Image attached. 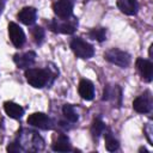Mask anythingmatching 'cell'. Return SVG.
I'll use <instances>...</instances> for the list:
<instances>
[{"mask_svg":"<svg viewBox=\"0 0 153 153\" xmlns=\"http://www.w3.org/2000/svg\"><path fill=\"white\" fill-rule=\"evenodd\" d=\"M25 76L27 82L36 88H42L47 84H49V79L51 76L48 69H39V68H27L25 71Z\"/></svg>","mask_w":153,"mask_h":153,"instance_id":"6da1fadb","label":"cell"},{"mask_svg":"<svg viewBox=\"0 0 153 153\" xmlns=\"http://www.w3.org/2000/svg\"><path fill=\"white\" fill-rule=\"evenodd\" d=\"M4 109H5L6 115L11 118H20L24 115V109L19 104L13 103V102H5Z\"/></svg>","mask_w":153,"mask_h":153,"instance_id":"9a60e30c","label":"cell"},{"mask_svg":"<svg viewBox=\"0 0 153 153\" xmlns=\"http://www.w3.org/2000/svg\"><path fill=\"white\" fill-rule=\"evenodd\" d=\"M18 18L19 20L25 24V25H32L35 22H36V18H37V11L35 7H31V6H26L24 8H22L18 13Z\"/></svg>","mask_w":153,"mask_h":153,"instance_id":"7c38bea8","label":"cell"},{"mask_svg":"<svg viewBox=\"0 0 153 153\" xmlns=\"http://www.w3.org/2000/svg\"><path fill=\"white\" fill-rule=\"evenodd\" d=\"M133 108L136 112L139 114H147L151 111L152 109V102H151V98L148 96H145V94H141L137 98L134 99L133 102Z\"/></svg>","mask_w":153,"mask_h":153,"instance_id":"8fae6325","label":"cell"},{"mask_svg":"<svg viewBox=\"0 0 153 153\" xmlns=\"http://www.w3.org/2000/svg\"><path fill=\"white\" fill-rule=\"evenodd\" d=\"M35 60H36L35 51H26L23 54H16L13 56L14 63L17 65L18 68H22V69H25V68H29L30 66H32Z\"/></svg>","mask_w":153,"mask_h":153,"instance_id":"30bf717a","label":"cell"},{"mask_svg":"<svg viewBox=\"0 0 153 153\" xmlns=\"http://www.w3.org/2000/svg\"><path fill=\"white\" fill-rule=\"evenodd\" d=\"M8 35H10L12 44L16 48H20L25 43V33H24L23 29L13 22H11L8 24Z\"/></svg>","mask_w":153,"mask_h":153,"instance_id":"ba28073f","label":"cell"},{"mask_svg":"<svg viewBox=\"0 0 153 153\" xmlns=\"http://www.w3.org/2000/svg\"><path fill=\"white\" fill-rule=\"evenodd\" d=\"M74 4H75V0H57L53 6L54 13L60 19L69 18L72 16Z\"/></svg>","mask_w":153,"mask_h":153,"instance_id":"8992f818","label":"cell"},{"mask_svg":"<svg viewBox=\"0 0 153 153\" xmlns=\"http://www.w3.org/2000/svg\"><path fill=\"white\" fill-rule=\"evenodd\" d=\"M62 112H63V115H65V117L69 121V122H76L78 121V118H79V116H78V114H76V111H75V109L71 105V104H65L63 105V108H62Z\"/></svg>","mask_w":153,"mask_h":153,"instance_id":"d6986e66","label":"cell"},{"mask_svg":"<svg viewBox=\"0 0 153 153\" xmlns=\"http://www.w3.org/2000/svg\"><path fill=\"white\" fill-rule=\"evenodd\" d=\"M79 94L82 99L85 100H92L94 97V86L93 84L87 80V79H82L79 82V87H78Z\"/></svg>","mask_w":153,"mask_h":153,"instance_id":"4fadbf2b","label":"cell"},{"mask_svg":"<svg viewBox=\"0 0 153 153\" xmlns=\"http://www.w3.org/2000/svg\"><path fill=\"white\" fill-rule=\"evenodd\" d=\"M31 33H32V37H33L35 42H36L37 44H41L42 41H43V38H44V30H43L41 26H35V27L32 29Z\"/></svg>","mask_w":153,"mask_h":153,"instance_id":"44dd1931","label":"cell"},{"mask_svg":"<svg viewBox=\"0 0 153 153\" xmlns=\"http://www.w3.org/2000/svg\"><path fill=\"white\" fill-rule=\"evenodd\" d=\"M90 38L96 39L98 42H103L106 39V30L104 27H94L88 32Z\"/></svg>","mask_w":153,"mask_h":153,"instance_id":"ffe728a7","label":"cell"},{"mask_svg":"<svg viewBox=\"0 0 153 153\" xmlns=\"http://www.w3.org/2000/svg\"><path fill=\"white\" fill-rule=\"evenodd\" d=\"M104 137H105V147L109 152H115L116 149H118L120 147V143L118 141L112 136V134L110 133V130H108L105 134H104Z\"/></svg>","mask_w":153,"mask_h":153,"instance_id":"ac0fdd59","label":"cell"},{"mask_svg":"<svg viewBox=\"0 0 153 153\" xmlns=\"http://www.w3.org/2000/svg\"><path fill=\"white\" fill-rule=\"evenodd\" d=\"M71 49L80 59H90L94 54L93 47L80 37H74L71 41Z\"/></svg>","mask_w":153,"mask_h":153,"instance_id":"5b68a950","label":"cell"},{"mask_svg":"<svg viewBox=\"0 0 153 153\" xmlns=\"http://www.w3.org/2000/svg\"><path fill=\"white\" fill-rule=\"evenodd\" d=\"M136 68L140 73V75L142 76V79L147 82H151L153 79V63L149 60L139 57L135 62Z\"/></svg>","mask_w":153,"mask_h":153,"instance_id":"9c48e42d","label":"cell"},{"mask_svg":"<svg viewBox=\"0 0 153 153\" xmlns=\"http://www.w3.org/2000/svg\"><path fill=\"white\" fill-rule=\"evenodd\" d=\"M117 7L127 16H134L137 12L139 5L136 0H117Z\"/></svg>","mask_w":153,"mask_h":153,"instance_id":"5bb4252c","label":"cell"},{"mask_svg":"<svg viewBox=\"0 0 153 153\" xmlns=\"http://www.w3.org/2000/svg\"><path fill=\"white\" fill-rule=\"evenodd\" d=\"M27 123L32 127L39 128V129H51L53 128V121L50 117H48L43 112H33L27 117Z\"/></svg>","mask_w":153,"mask_h":153,"instance_id":"52a82bcc","label":"cell"},{"mask_svg":"<svg viewBox=\"0 0 153 153\" xmlns=\"http://www.w3.org/2000/svg\"><path fill=\"white\" fill-rule=\"evenodd\" d=\"M19 143L23 147V151H32V152H37V151H42L44 147V141L43 139L36 134L35 131H26L25 134H22L19 137Z\"/></svg>","mask_w":153,"mask_h":153,"instance_id":"7a4b0ae2","label":"cell"},{"mask_svg":"<svg viewBox=\"0 0 153 153\" xmlns=\"http://www.w3.org/2000/svg\"><path fill=\"white\" fill-rule=\"evenodd\" d=\"M105 130V124L100 118H96L91 126V134L94 139H98L100 134H103Z\"/></svg>","mask_w":153,"mask_h":153,"instance_id":"e0dca14e","label":"cell"},{"mask_svg":"<svg viewBox=\"0 0 153 153\" xmlns=\"http://www.w3.org/2000/svg\"><path fill=\"white\" fill-rule=\"evenodd\" d=\"M2 7H4V1L0 0V13H1V11H2Z\"/></svg>","mask_w":153,"mask_h":153,"instance_id":"7402d4cb","label":"cell"},{"mask_svg":"<svg viewBox=\"0 0 153 153\" xmlns=\"http://www.w3.org/2000/svg\"><path fill=\"white\" fill-rule=\"evenodd\" d=\"M71 149H72V147L69 143V139L65 134H61L57 137V140L53 143V151H55V152H68Z\"/></svg>","mask_w":153,"mask_h":153,"instance_id":"2e32d148","label":"cell"},{"mask_svg":"<svg viewBox=\"0 0 153 153\" xmlns=\"http://www.w3.org/2000/svg\"><path fill=\"white\" fill-rule=\"evenodd\" d=\"M78 26V19L73 16L66 19H53L49 23V29L53 32H61V33H67L72 35Z\"/></svg>","mask_w":153,"mask_h":153,"instance_id":"3957f363","label":"cell"},{"mask_svg":"<svg viewBox=\"0 0 153 153\" xmlns=\"http://www.w3.org/2000/svg\"><path fill=\"white\" fill-rule=\"evenodd\" d=\"M104 57L110 63L116 65V66L122 67V68L128 67L129 63H130V55L127 51L121 50V49H117V48H112V49L105 51Z\"/></svg>","mask_w":153,"mask_h":153,"instance_id":"277c9868","label":"cell"}]
</instances>
